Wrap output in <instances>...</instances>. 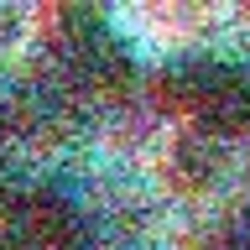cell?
I'll use <instances>...</instances> for the list:
<instances>
[{
	"label": "cell",
	"mask_w": 250,
	"mask_h": 250,
	"mask_svg": "<svg viewBox=\"0 0 250 250\" xmlns=\"http://www.w3.org/2000/svg\"><path fill=\"white\" fill-rule=\"evenodd\" d=\"M156 104L183 125V136L234 146L250 136V62L219 52H177L156 73Z\"/></svg>",
	"instance_id": "6da1fadb"
},
{
	"label": "cell",
	"mask_w": 250,
	"mask_h": 250,
	"mask_svg": "<svg viewBox=\"0 0 250 250\" xmlns=\"http://www.w3.org/2000/svg\"><path fill=\"white\" fill-rule=\"evenodd\" d=\"M52 58H58V83L83 104H109L136 89V52L99 5H62Z\"/></svg>",
	"instance_id": "7a4b0ae2"
},
{
	"label": "cell",
	"mask_w": 250,
	"mask_h": 250,
	"mask_svg": "<svg viewBox=\"0 0 250 250\" xmlns=\"http://www.w3.org/2000/svg\"><path fill=\"white\" fill-rule=\"evenodd\" d=\"M0 245L5 250H83L89 245V208L62 183L16 188L0 203Z\"/></svg>",
	"instance_id": "3957f363"
},
{
	"label": "cell",
	"mask_w": 250,
	"mask_h": 250,
	"mask_svg": "<svg viewBox=\"0 0 250 250\" xmlns=\"http://www.w3.org/2000/svg\"><path fill=\"white\" fill-rule=\"evenodd\" d=\"M224 151H229V146H219V141L177 136V146H172V172H177V183H183L188 193L214 188V183H219V172H224Z\"/></svg>",
	"instance_id": "277c9868"
},
{
	"label": "cell",
	"mask_w": 250,
	"mask_h": 250,
	"mask_svg": "<svg viewBox=\"0 0 250 250\" xmlns=\"http://www.w3.org/2000/svg\"><path fill=\"white\" fill-rule=\"evenodd\" d=\"M203 250H250V208H234V214L214 219L208 234H203Z\"/></svg>",
	"instance_id": "5b68a950"
},
{
	"label": "cell",
	"mask_w": 250,
	"mask_h": 250,
	"mask_svg": "<svg viewBox=\"0 0 250 250\" xmlns=\"http://www.w3.org/2000/svg\"><path fill=\"white\" fill-rule=\"evenodd\" d=\"M16 31H21V16H16L11 5H0V58H5V47L16 42Z\"/></svg>",
	"instance_id": "8992f818"
},
{
	"label": "cell",
	"mask_w": 250,
	"mask_h": 250,
	"mask_svg": "<svg viewBox=\"0 0 250 250\" xmlns=\"http://www.w3.org/2000/svg\"><path fill=\"white\" fill-rule=\"evenodd\" d=\"M245 177H250V156H245Z\"/></svg>",
	"instance_id": "52a82bcc"
},
{
	"label": "cell",
	"mask_w": 250,
	"mask_h": 250,
	"mask_svg": "<svg viewBox=\"0 0 250 250\" xmlns=\"http://www.w3.org/2000/svg\"><path fill=\"white\" fill-rule=\"evenodd\" d=\"M0 250H5V245H0Z\"/></svg>",
	"instance_id": "ba28073f"
}]
</instances>
